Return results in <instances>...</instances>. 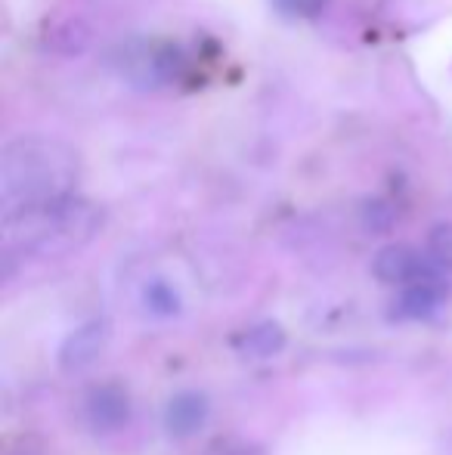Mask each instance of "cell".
Returning a JSON list of instances; mask_svg holds the SVG:
<instances>
[{"label":"cell","instance_id":"8fae6325","mask_svg":"<svg viewBox=\"0 0 452 455\" xmlns=\"http://www.w3.org/2000/svg\"><path fill=\"white\" fill-rule=\"evenodd\" d=\"M428 258L440 270H452V223H437L428 233Z\"/></svg>","mask_w":452,"mask_h":455},{"label":"cell","instance_id":"3957f363","mask_svg":"<svg viewBox=\"0 0 452 455\" xmlns=\"http://www.w3.org/2000/svg\"><path fill=\"white\" fill-rule=\"evenodd\" d=\"M112 66L139 91L174 87L193 72L189 53L177 41H124L115 50Z\"/></svg>","mask_w":452,"mask_h":455},{"label":"cell","instance_id":"ba28073f","mask_svg":"<svg viewBox=\"0 0 452 455\" xmlns=\"http://www.w3.org/2000/svg\"><path fill=\"white\" fill-rule=\"evenodd\" d=\"M109 344V323L106 319H91L78 325L59 347V365L62 371H84L99 360V354Z\"/></svg>","mask_w":452,"mask_h":455},{"label":"cell","instance_id":"7a4b0ae2","mask_svg":"<svg viewBox=\"0 0 452 455\" xmlns=\"http://www.w3.org/2000/svg\"><path fill=\"white\" fill-rule=\"evenodd\" d=\"M103 227V211L81 196H68L41 208L4 217L6 254L62 258L84 248Z\"/></svg>","mask_w":452,"mask_h":455},{"label":"cell","instance_id":"8992f818","mask_svg":"<svg viewBox=\"0 0 452 455\" xmlns=\"http://www.w3.org/2000/svg\"><path fill=\"white\" fill-rule=\"evenodd\" d=\"M447 294H449L447 270H434V273L424 275V279L400 288L397 300H393V316L397 319H428L440 310Z\"/></svg>","mask_w":452,"mask_h":455},{"label":"cell","instance_id":"277c9868","mask_svg":"<svg viewBox=\"0 0 452 455\" xmlns=\"http://www.w3.org/2000/svg\"><path fill=\"white\" fill-rule=\"evenodd\" d=\"M434 270H440V267H437L428 254H422L412 245H385L372 260L375 279L385 282V285H397V288L412 285V282L424 279V275Z\"/></svg>","mask_w":452,"mask_h":455},{"label":"cell","instance_id":"52a82bcc","mask_svg":"<svg viewBox=\"0 0 452 455\" xmlns=\"http://www.w3.org/2000/svg\"><path fill=\"white\" fill-rule=\"evenodd\" d=\"M211 419V400L205 390H180L164 406V431L177 440L195 437Z\"/></svg>","mask_w":452,"mask_h":455},{"label":"cell","instance_id":"5b68a950","mask_svg":"<svg viewBox=\"0 0 452 455\" xmlns=\"http://www.w3.org/2000/svg\"><path fill=\"white\" fill-rule=\"evenodd\" d=\"M84 415L87 425L99 434H115L131 421V394L121 384L106 381L91 387L84 400Z\"/></svg>","mask_w":452,"mask_h":455},{"label":"cell","instance_id":"9c48e42d","mask_svg":"<svg viewBox=\"0 0 452 455\" xmlns=\"http://www.w3.org/2000/svg\"><path fill=\"white\" fill-rule=\"evenodd\" d=\"M285 347V331L279 323H260L254 329H248L239 341V350L254 360H266V356H276Z\"/></svg>","mask_w":452,"mask_h":455},{"label":"cell","instance_id":"6da1fadb","mask_svg":"<svg viewBox=\"0 0 452 455\" xmlns=\"http://www.w3.org/2000/svg\"><path fill=\"white\" fill-rule=\"evenodd\" d=\"M81 158L68 143L44 133H22L0 152V211L4 217L75 196Z\"/></svg>","mask_w":452,"mask_h":455},{"label":"cell","instance_id":"4fadbf2b","mask_svg":"<svg viewBox=\"0 0 452 455\" xmlns=\"http://www.w3.org/2000/svg\"><path fill=\"white\" fill-rule=\"evenodd\" d=\"M205 455H264V452H260L258 446H251V443H239V440H220V443H214Z\"/></svg>","mask_w":452,"mask_h":455},{"label":"cell","instance_id":"30bf717a","mask_svg":"<svg viewBox=\"0 0 452 455\" xmlns=\"http://www.w3.org/2000/svg\"><path fill=\"white\" fill-rule=\"evenodd\" d=\"M143 304L149 307L155 316H174V313L180 310V294H177V288L170 285V282L152 279V282H146V288H143Z\"/></svg>","mask_w":452,"mask_h":455},{"label":"cell","instance_id":"7c38bea8","mask_svg":"<svg viewBox=\"0 0 452 455\" xmlns=\"http://www.w3.org/2000/svg\"><path fill=\"white\" fill-rule=\"evenodd\" d=\"M273 6H276L285 19H301L304 22V19L320 16L329 6V0H273Z\"/></svg>","mask_w":452,"mask_h":455}]
</instances>
